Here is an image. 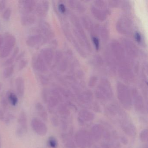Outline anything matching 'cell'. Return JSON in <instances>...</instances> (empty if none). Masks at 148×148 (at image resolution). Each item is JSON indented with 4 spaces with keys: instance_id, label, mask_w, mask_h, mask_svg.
I'll use <instances>...</instances> for the list:
<instances>
[{
    "instance_id": "60d3db41",
    "label": "cell",
    "mask_w": 148,
    "mask_h": 148,
    "mask_svg": "<svg viewBox=\"0 0 148 148\" xmlns=\"http://www.w3.org/2000/svg\"><path fill=\"white\" fill-rule=\"evenodd\" d=\"M2 88V84L1 83H0V91L1 90Z\"/></svg>"
},
{
    "instance_id": "e0dca14e",
    "label": "cell",
    "mask_w": 148,
    "mask_h": 148,
    "mask_svg": "<svg viewBox=\"0 0 148 148\" xmlns=\"http://www.w3.org/2000/svg\"><path fill=\"white\" fill-rule=\"evenodd\" d=\"M61 137L63 143L66 148H76L75 143L69 134L68 135L66 133H62Z\"/></svg>"
},
{
    "instance_id": "9c48e42d",
    "label": "cell",
    "mask_w": 148,
    "mask_h": 148,
    "mask_svg": "<svg viewBox=\"0 0 148 148\" xmlns=\"http://www.w3.org/2000/svg\"><path fill=\"white\" fill-rule=\"evenodd\" d=\"M44 43V38L42 35L38 34L30 35L26 40L27 45L32 48L39 47Z\"/></svg>"
},
{
    "instance_id": "9a60e30c",
    "label": "cell",
    "mask_w": 148,
    "mask_h": 148,
    "mask_svg": "<svg viewBox=\"0 0 148 148\" xmlns=\"http://www.w3.org/2000/svg\"><path fill=\"white\" fill-rule=\"evenodd\" d=\"M18 127L22 129L24 132H25L27 131V121L26 114L24 111H22L20 113L18 118Z\"/></svg>"
},
{
    "instance_id": "44dd1931",
    "label": "cell",
    "mask_w": 148,
    "mask_h": 148,
    "mask_svg": "<svg viewBox=\"0 0 148 148\" xmlns=\"http://www.w3.org/2000/svg\"><path fill=\"white\" fill-rule=\"evenodd\" d=\"M19 52V48L18 47H16V48H14L12 52V55L5 61L4 65L6 66H8L12 65L13 63L15 61L17 56Z\"/></svg>"
},
{
    "instance_id": "ee69618b",
    "label": "cell",
    "mask_w": 148,
    "mask_h": 148,
    "mask_svg": "<svg viewBox=\"0 0 148 148\" xmlns=\"http://www.w3.org/2000/svg\"><path fill=\"white\" fill-rule=\"evenodd\" d=\"M0 25H1V23H0Z\"/></svg>"
},
{
    "instance_id": "484cf974",
    "label": "cell",
    "mask_w": 148,
    "mask_h": 148,
    "mask_svg": "<svg viewBox=\"0 0 148 148\" xmlns=\"http://www.w3.org/2000/svg\"><path fill=\"white\" fill-rule=\"evenodd\" d=\"M8 103L6 97H3L1 99V108L4 111L7 110L8 106Z\"/></svg>"
},
{
    "instance_id": "2e32d148",
    "label": "cell",
    "mask_w": 148,
    "mask_h": 148,
    "mask_svg": "<svg viewBox=\"0 0 148 148\" xmlns=\"http://www.w3.org/2000/svg\"><path fill=\"white\" fill-rule=\"evenodd\" d=\"M35 108H36L37 113L40 117L44 121H47L48 119V114L43 105L40 102H38L36 104Z\"/></svg>"
},
{
    "instance_id": "52a82bcc",
    "label": "cell",
    "mask_w": 148,
    "mask_h": 148,
    "mask_svg": "<svg viewBox=\"0 0 148 148\" xmlns=\"http://www.w3.org/2000/svg\"><path fill=\"white\" fill-rule=\"evenodd\" d=\"M32 65L34 70L43 73L47 71V65L40 53L34 55L32 58Z\"/></svg>"
},
{
    "instance_id": "603a6c76",
    "label": "cell",
    "mask_w": 148,
    "mask_h": 148,
    "mask_svg": "<svg viewBox=\"0 0 148 148\" xmlns=\"http://www.w3.org/2000/svg\"><path fill=\"white\" fill-rule=\"evenodd\" d=\"M12 11L10 8H7L3 12L2 18L4 20L8 21L12 15Z\"/></svg>"
},
{
    "instance_id": "836d02e7",
    "label": "cell",
    "mask_w": 148,
    "mask_h": 148,
    "mask_svg": "<svg viewBox=\"0 0 148 148\" xmlns=\"http://www.w3.org/2000/svg\"><path fill=\"white\" fill-rule=\"evenodd\" d=\"M24 131L20 127H18L16 131V134L19 137L22 136L24 133Z\"/></svg>"
},
{
    "instance_id": "b9f144b4",
    "label": "cell",
    "mask_w": 148,
    "mask_h": 148,
    "mask_svg": "<svg viewBox=\"0 0 148 148\" xmlns=\"http://www.w3.org/2000/svg\"><path fill=\"white\" fill-rule=\"evenodd\" d=\"M142 148H147V146L146 145V146H143V147H142Z\"/></svg>"
},
{
    "instance_id": "5b68a950",
    "label": "cell",
    "mask_w": 148,
    "mask_h": 148,
    "mask_svg": "<svg viewBox=\"0 0 148 148\" xmlns=\"http://www.w3.org/2000/svg\"><path fill=\"white\" fill-rule=\"evenodd\" d=\"M118 97L121 104L126 110H130L132 106L131 97L128 90L125 88L119 90Z\"/></svg>"
},
{
    "instance_id": "7bdbcfd3",
    "label": "cell",
    "mask_w": 148,
    "mask_h": 148,
    "mask_svg": "<svg viewBox=\"0 0 148 148\" xmlns=\"http://www.w3.org/2000/svg\"><path fill=\"white\" fill-rule=\"evenodd\" d=\"M0 148H1V143H0Z\"/></svg>"
},
{
    "instance_id": "8992f818",
    "label": "cell",
    "mask_w": 148,
    "mask_h": 148,
    "mask_svg": "<svg viewBox=\"0 0 148 148\" xmlns=\"http://www.w3.org/2000/svg\"><path fill=\"white\" fill-rule=\"evenodd\" d=\"M32 127L35 133L40 136L46 135L47 132V126L42 120L35 118L32 120Z\"/></svg>"
},
{
    "instance_id": "ab89813d",
    "label": "cell",
    "mask_w": 148,
    "mask_h": 148,
    "mask_svg": "<svg viewBox=\"0 0 148 148\" xmlns=\"http://www.w3.org/2000/svg\"><path fill=\"white\" fill-rule=\"evenodd\" d=\"M140 38H140L139 34H138V33L136 34V39L138 41H139L140 40Z\"/></svg>"
},
{
    "instance_id": "f546056e",
    "label": "cell",
    "mask_w": 148,
    "mask_h": 148,
    "mask_svg": "<svg viewBox=\"0 0 148 148\" xmlns=\"http://www.w3.org/2000/svg\"><path fill=\"white\" fill-rule=\"evenodd\" d=\"M51 122L53 125L55 127H57L59 125V122L58 119L56 114H53V116L51 118Z\"/></svg>"
},
{
    "instance_id": "ac0fdd59",
    "label": "cell",
    "mask_w": 148,
    "mask_h": 148,
    "mask_svg": "<svg viewBox=\"0 0 148 148\" xmlns=\"http://www.w3.org/2000/svg\"><path fill=\"white\" fill-rule=\"evenodd\" d=\"M134 106L138 112H143L144 111V103L141 97L137 96L134 98Z\"/></svg>"
},
{
    "instance_id": "f1b7e54d",
    "label": "cell",
    "mask_w": 148,
    "mask_h": 148,
    "mask_svg": "<svg viewBox=\"0 0 148 148\" xmlns=\"http://www.w3.org/2000/svg\"><path fill=\"white\" fill-rule=\"evenodd\" d=\"M39 79L41 84L46 85L48 84V80L47 78L43 74H39L38 75Z\"/></svg>"
},
{
    "instance_id": "d4e9b609",
    "label": "cell",
    "mask_w": 148,
    "mask_h": 148,
    "mask_svg": "<svg viewBox=\"0 0 148 148\" xmlns=\"http://www.w3.org/2000/svg\"><path fill=\"white\" fill-rule=\"evenodd\" d=\"M148 130L144 129L140 132L139 134V138L142 142H146L148 140Z\"/></svg>"
},
{
    "instance_id": "4316f807",
    "label": "cell",
    "mask_w": 148,
    "mask_h": 148,
    "mask_svg": "<svg viewBox=\"0 0 148 148\" xmlns=\"http://www.w3.org/2000/svg\"><path fill=\"white\" fill-rule=\"evenodd\" d=\"M49 92L47 89H44L42 90L41 92V96H42V99L44 103H47V100L49 98Z\"/></svg>"
},
{
    "instance_id": "8fae6325",
    "label": "cell",
    "mask_w": 148,
    "mask_h": 148,
    "mask_svg": "<svg viewBox=\"0 0 148 148\" xmlns=\"http://www.w3.org/2000/svg\"><path fill=\"white\" fill-rule=\"evenodd\" d=\"M104 128L101 125H94L92 127L90 133L92 139L96 141H99L103 137Z\"/></svg>"
},
{
    "instance_id": "7402d4cb",
    "label": "cell",
    "mask_w": 148,
    "mask_h": 148,
    "mask_svg": "<svg viewBox=\"0 0 148 148\" xmlns=\"http://www.w3.org/2000/svg\"><path fill=\"white\" fill-rule=\"evenodd\" d=\"M14 66L13 65L7 66L3 71V76L5 79L10 77L14 73Z\"/></svg>"
},
{
    "instance_id": "d6986e66",
    "label": "cell",
    "mask_w": 148,
    "mask_h": 148,
    "mask_svg": "<svg viewBox=\"0 0 148 148\" xmlns=\"http://www.w3.org/2000/svg\"><path fill=\"white\" fill-rule=\"evenodd\" d=\"M6 98L8 103L12 106H16L18 102V96L13 92L9 91L6 94Z\"/></svg>"
},
{
    "instance_id": "74e56055",
    "label": "cell",
    "mask_w": 148,
    "mask_h": 148,
    "mask_svg": "<svg viewBox=\"0 0 148 148\" xmlns=\"http://www.w3.org/2000/svg\"><path fill=\"white\" fill-rule=\"evenodd\" d=\"M93 42H94L96 48L98 49L99 48V41L96 38H93Z\"/></svg>"
},
{
    "instance_id": "ba28073f",
    "label": "cell",
    "mask_w": 148,
    "mask_h": 148,
    "mask_svg": "<svg viewBox=\"0 0 148 148\" xmlns=\"http://www.w3.org/2000/svg\"><path fill=\"white\" fill-rule=\"evenodd\" d=\"M49 8V2L47 1H38L34 11L36 16L41 18H45L47 15Z\"/></svg>"
},
{
    "instance_id": "3957f363",
    "label": "cell",
    "mask_w": 148,
    "mask_h": 148,
    "mask_svg": "<svg viewBox=\"0 0 148 148\" xmlns=\"http://www.w3.org/2000/svg\"><path fill=\"white\" fill-rule=\"evenodd\" d=\"M92 137L90 133L85 130H79L75 136L76 144L80 148H89L92 146Z\"/></svg>"
},
{
    "instance_id": "7c38bea8",
    "label": "cell",
    "mask_w": 148,
    "mask_h": 148,
    "mask_svg": "<svg viewBox=\"0 0 148 148\" xmlns=\"http://www.w3.org/2000/svg\"><path fill=\"white\" fill-rule=\"evenodd\" d=\"M37 21L36 16L33 13L22 14L21 18V22L24 26L32 25Z\"/></svg>"
},
{
    "instance_id": "8d00e7d4",
    "label": "cell",
    "mask_w": 148,
    "mask_h": 148,
    "mask_svg": "<svg viewBox=\"0 0 148 148\" xmlns=\"http://www.w3.org/2000/svg\"><path fill=\"white\" fill-rule=\"evenodd\" d=\"M4 42V36L1 34H0V52L1 51Z\"/></svg>"
},
{
    "instance_id": "cb8c5ba5",
    "label": "cell",
    "mask_w": 148,
    "mask_h": 148,
    "mask_svg": "<svg viewBox=\"0 0 148 148\" xmlns=\"http://www.w3.org/2000/svg\"><path fill=\"white\" fill-rule=\"evenodd\" d=\"M47 144L49 146L52 148H57L58 146V142L54 137L51 136L48 138Z\"/></svg>"
},
{
    "instance_id": "d590c367",
    "label": "cell",
    "mask_w": 148,
    "mask_h": 148,
    "mask_svg": "<svg viewBox=\"0 0 148 148\" xmlns=\"http://www.w3.org/2000/svg\"><path fill=\"white\" fill-rule=\"evenodd\" d=\"M59 10L61 13H64L65 12V8L63 4H60L58 6Z\"/></svg>"
},
{
    "instance_id": "f35d334b",
    "label": "cell",
    "mask_w": 148,
    "mask_h": 148,
    "mask_svg": "<svg viewBox=\"0 0 148 148\" xmlns=\"http://www.w3.org/2000/svg\"><path fill=\"white\" fill-rule=\"evenodd\" d=\"M121 141H122L123 143L125 144H127V142H128V140H127V139H126L125 137H123L121 138Z\"/></svg>"
},
{
    "instance_id": "1f68e13d",
    "label": "cell",
    "mask_w": 148,
    "mask_h": 148,
    "mask_svg": "<svg viewBox=\"0 0 148 148\" xmlns=\"http://www.w3.org/2000/svg\"><path fill=\"white\" fill-rule=\"evenodd\" d=\"M25 51H23L21 53H19L15 59V61L17 62V61H20L21 60L23 59V58L25 57Z\"/></svg>"
},
{
    "instance_id": "6da1fadb",
    "label": "cell",
    "mask_w": 148,
    "mask_h": 148,
    "mask_svg": "<svg viewBox=\"0 0 148 148\" xmlns=\"http://www.w3.org/2000/svg\"><path fill=\"white\" fill-rule=\"evenodd\" d=\"M119 116L118 121L120 127L125 133L130 136H135L136 134V127L129 118L127 114L119 108L114 116Z\"/></svg>"
},
{
    "instance_id": "5bb4252c",
    "label": "cell",
    "mask_w": 148,
    "mask_h": 148,
    "mask_svg": "<svg viewBox=\"0 0 148 148\" xmlns=\"http://www.w3.org/2000/svg\"><path fill=\"white\" fill-rule=\"evenodd\" d=\"M15 87L17 95L21 98L25 94V80L22 77H18L15 79Z\"/></svg>"
},
{
    "instance_id": "d6a6232c",
    "label": "cell",
    "mask_w": 148,
    "mask_h": 148,
    "mask_svg": "<svg viewBox=\"0 0 148 148\" xmlns=\"http://www.w3.org/2000/svg\"><path fill=\"white\" fill-rule=\"evenodd\" d=\"M13 116L12 114H9L8 116H5V118L4 121L6 123H9L11 122V120L13 119Z\"/></svg>"
},
{
    "instance_id": "4dcf8cb0",
    "label": "cell",
    "mask_w": 148,
    "mask_h": 148,
    "mask_svg": "<svg viewBox=\"0 0 148 148\" xmlns=\"http://www.w3.org/2000/svg\"><path fill=\"white\" fill-rule=\"evenodd\" d=\"M7 1L3 0L0 1V12H3L6 9Z\"/></svg>"
},
{
    "instance_id": "4fadbf2b",
    "label": "cell",
    "mask_w": 148,
    "mask_h": 148,
    "mask_svg": "<svg viewBox=\"0 0 148 148\" xmlns=\"http://www.w3.org/2000/svg\"><path fill=\"white\" fill-rule=\"evenodd\" d=\"M40 54L47 65H50L51 64L53 58V52L51 48H43L40 51Z\"/></svg>"
},
{
    "instance_id": "7a4b0ae2",
    "label": "cell",
    "mask_w": 148,
    "mask_h": 148,
    "mask_svg": "<svg viewBox=\"0 0 148 148\" xmlns=\"http://www.w3.org/2000/svg\"><path fill=\"white\" fill-rule=\"evenodd\" d=\"M16 44L15 36L10 33H5L4 36L3 46L0 52V58L5 59L8 57L14 50Z\"/></svg>"
},
{
    "instance_id": "83f0119b",
    "label": "cell",
    "mask_w": 148,
    "mask_h": 148,
    "mask_svg": "<svg viewBox=\"0 0 148 148\" xmlns=\"http://www.w3.org/2000/svg\"><path fill=\"white\" fill-rule=\"evenodd\" d=\"M28 64V61L26 59H23L19 61L18 64L19 71H22L23 69H25Z\"/></svg>"
},
{
    "instance_id": "277c9868",
    "label": "cell",
    "mask_w": 148,
    "mask_h": 148,
    "mask_svg": "<svg viewBox=\"0 0 148 148\" xmlns=\"http://www.w3.org/2000/svg\"><path fill=\"white\" fill-rule=\"evenodd\" d=\"M38 1L34 0H23L18 1V6L21 14L32 13L35 11Z\"/></svg>"
},
{
    "instance_id": "e575fe53",
    "label": "cell",
    "mask_w": 148,
    "mask_h": 148,
    "mask_svg": "<svg viewBox=\"0 0 148 148\" xmlns=\"http://www.w3.org/2000/svg\"><path fill=\"white\" fill-rule=\"evenodd\" d=\"M5 118V116L4 110H2V108H0V120L4 121Z\"/></svg>"
},
{
    "instance_id": "30bf717a",
    "label": "cell",
    "mask_w": 148,
    "mask_h": 148,
    "mask_svg": "<svg viewBox=\"0 0 148 148\" xmlns=\"http://www.w3.org/2000/svg\"><path fill=\"white\" fill-rule=\"evenodd\" d=\"M79 119L81 124H84L85 122L93 121L95 118V115L93 112L87 110H82L79 112Z\"/></svg>"
},
{
    "instance_id": "ffe728a7",
    "label": "cell",
    "mask_w": 148,
    "mask_h": 148,
    "mask_svg": "<svg viewBox=\"0 0 148 148\" xmlns=\"http://www.w3.org/2000/svg\"><path fill=\"white\" fill-rule=\"evenodd\" d=\"M58 112L63 119H67L70 115V111L66 105L60 104L58 108Z\"/></svg>"
}]
</instances>
